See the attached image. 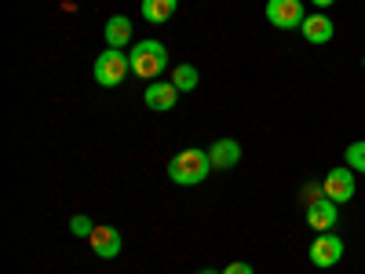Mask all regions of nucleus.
I'll use <instances>...</instances> for the list:
<instances>
[{
	"instance_id": "f257e3e1",
	"label": "nucleus",
	"mask_w": 365,
	"mask_h": 274,
	"mask_svg": "<svg viewBox=\"0 0 365 274\" xmlns=\"http://www.w3.org/2000/svg\"><path fill=\"white\" fill-rule=\"evenodd\" d=\"M212 172V158L208 150L201 146H190V150H179V154L168 161V179L179 183V187H197V183H205Z\"/></svg>"
},
{
	"instance_id": "f03ea898",
	"label": "nucleus",
	"mask_w": 365,
	"mask_h": 274,
	"mask_svg": "<svg viewBox=\"0 0 365 274\" xmlns=\"http://www.w3.org/2000/svg\"><path fill=\"white\" fill-rule=\"evenodd\" d=\"M128 63H132V73L135 77H161L165 66H168V48L161 41H139L128 55Z\"/></svg>"
},
{
	"instance_id": "7ed1b4c3",
	"label": "nucleus",
	"mask_w": 365,
	"mask_h": 274,
	"mask_svg": "<svg viewBox=\"0 0 365 274\" xmlns=\"http://www.w3.org/2000/svg\"><path fill=\"white\" fill-rule=\"evenodd\" d=\"M128 73H132V63H128V55H125V51L106 48V51L96 59V81H99L103 88H117Z\"/></svg>"
},
{
	"instance_id": "20e7f679",
	"label": "nucleus",
	"mask_w": 365,
	"mask_h": 274,
	"mask_svg": "<svg viewBox=\"0 0 365 274\" xmlns=\"http://www.w3.org/2000/svg\"><path fill=\"white\" fill-rule=\"evenodd\" d=\"M322 191H325L329 201L347 205L354 198V168H329L325 179H322Z\"/></svg>"
},
{
	"instance_id": "39448f33",
	"label": "nucleus",
	"mask_w": 365,
	"mask_h": 274,
	"mask_svg": "<svg viewBox=\"0 0 365 274\" xmlns=\"http://www.w3.org/2000/svg\"><path fill=\"white\" fill-rule=\"evenodd\" d=\"M303 4L299 0H267V22L278 29H299L303 26Z\"/></svg>"
},
{
	"instance_id": "423d86ee",
	"label": "nucleus",
	"mask_w": 365,
	"mask_h": 274,
	"mask_svg": "<svg viewBox=\"0 0 365 274\" xmlns=\"http://www.w3.org/2000/svg\"><path fill=\"white\" fill-rule=\"evenodd\" d=\"M340 260H344V238L325 230V234H318L311 241V263L314 267H332V263H340Z\"/></svg>"
},
{
	"instance_id": "0eeeda50",
	"label": "nucleus",
	"mask_w": 365,
	"mask_h": 274,
	"mask_svg": "<svg viewBox=\"0 0 365 274\" xmlns=\"http://www.w3.org/2000/svg\"><path fill=\"white\" fill-rule=\"evenodd\" d=\"M88 245H91V253H96L99 260H113V256H120V230L110 227V223H96Z\"/></svg>"
},
{
	"instance_id": "6e6552de",
	"label": "nucleus",
	"mask_w": 365,
	"mask_h": 274,
	"mask_svg": "<svg viewBox=\"0 0 365 274\" xmlns=\"http://www.w3.org/2000/svg\"><path fill=\"white\" fill-rule=\"evenodd\" d=\"M307 227L314 234H325L336 227V201H329V198H318L314 205H307Z\"/></svg>"
},
{
	"instance_id": "1a4fd4ad",
	"label": "nucleus",
	"mask_w": 365,
	"mask_h": 274,
	"mask_svg": "<svg viewBox=\"0 0 365 274\" xmlns=\"http://www.w3.org/2000/svg\"><path fill=\"white\" fill-rule=\"evenodd\" d=\"M175 99H179V88H175L172 81H154V84L146 88V96H143V103H146L150 110H158V113L172 110Z\"/></svg>"
},
{
	"instance_id": "9d476101",
	"label": "nucleus",
	"mask_w": 365,
	"mask_h": 274,
	"mask_svg": "<svg viewBox=\"0 0 365 274\" xmlns=\"http://www.w3.org/2000/svg\"><path fill=\"white\" fill-rule=\"evenodd\" d=\"M208 158H212V168H234L241 161V143L237 139H216L208 146Z\"/></svg>"
},
{
	"instance_id": "9b49d317",
	"label": "nucleus",
	"mask_w": 365,
	"mask_h": 274,
	"mask_svg": "<svg viewBox=\"0 0 365 274\" xmlns=\"http://www.w3.org/2000/svg\"><path fill=\"white\" fill-rule=\"evenodd\" d=\"M299 34L307 37L311 44H325V41H332L336 26H332L329 15H307V19H303V26H299Z\"/></svg>"
},
{
	"instance_id": "f8f14e48",
	"label": "nucleus",
	"mask_w": 365,
	"mask_h": 274,
	"mask_svg": "<svg viewBox=\"0 0 365 274\" xmlns=\"http://www.w3.org/2000/svg\"><path fill=\"white\" fill-rule=\"evenodd\" d=\"M106 48H128L132 44V19H125V15H113L110 22H106Z\"/></svg>"
},
{
	"instance_id": "ddd939ff",
	"label": "nucleus",
	"mask_w": 365,
	"mask_h": 274,
	"mask_svg": "<svg viewBox=\"0 0 365 274\" xmlns=\"http://www.w3.org/2000/svg\"><path fill=\"white\" fill-rule=\"evenodd\" d=\"M175 8H179V0H143V4H139L143 19H146V22H154V26L168 22V19L175 15Z\"/></svg>"
},
{
	"instance_id": "4468645a",
	"label": "nucleus",
	"mask_w": 365,
	"mask_h": 274,
	"mask_svg": "<svg viewBox=\"0 0 365 274\" xmlns=\"http://www.w3.org/2000/svg\"><path fill=\"white\" fill-rule=\"evenodd\" d=\"M197 66H190V63H179L175 66V73H172V84L179 88V91H194L197 88Z\"/></svg>"
},
{
	"instance_id": "2eb2a0df",
	"label": "nucleus",
	"mask_w": 365,
	"mask_h": 274,
	"mask_svg": "<svg viewBox=\"0 0 365 274\" xmlns=\"http://www.w3.org/2000/svg\"><path fill=\"white\" fill-rule=\"evenodd\" d=\"M347 168L365 172V139H358V143H351V146H347Z\"/></svg>"
},
{
	"instance_id": "dca6fc26",
	"label": "nucleus",
	"mask_w": 365,
	"mask_h": 274,
	"mask_svg": "<svg viewBox=\"0 0 365 274\" xmlns=\"http://www.w3.org/2000/svg\"><path fill=\"white\" fill-rule=\"evenodd\" d=\"M91 230H96V223H91L88 216H73L70 220V234L73 238H91Z\"/></svg>"
},
{
	"instance_id": "f3484780",
	"label": "nucleus",
	"mask_w": 365,
	"mask_h": 274,
	"mask_svg": "<svg viewBox=\"0 0 365 274\" xmlns=\"http://www.w3.org/2000/svg\"><path fill=\"white\" fill-rule=\"evenodd\" d=\"M223 274H256V270H252V263H245V260H234V263H227Z\"/></svg>"
},
{
	"instance_id": "a211bd4d",
	"label": "nucleus",
	"mask_w": 365,
	"mask_h": 274,
	"mask_svg": "<svg viewBox=\"0 0 365 274\" xmlns=\"http://www.w3.org/2000/svg\"><path fill=\"white\" fill-rule=\"evenodd\" d=\"M314 8H329V4H336V0H311Z\"/></svg>"
},
{
	"instance_id": "6ab92c4d",
	"label": "nucleus",
	"mask_w": 365,
	"mask_h": 274,
	"mask_svg": "<svg viewBox=\"0 0 365 274\" xmlns=\"http://www.w3.org/2000/svg\"><path fill=\"white\" fill-rule=\"evenodd\" d=\"M201 274H223V270H201Z\"/></svg>"
},
{
	"instance_id": "aec40b11",
	"label": "nucleus",
	"mask_w": 365,
	"mask_h": 274,
	"mask_svg": "<svg viewBox=\"0 0 365 274\" xmlns=\"http://www.w3.org/2000/svg\"><path fill=\"white\" fill-rule=\"evenodd\" d=\"M361 66H365V55H361Z\"/></svg>"
}]
</instances>
